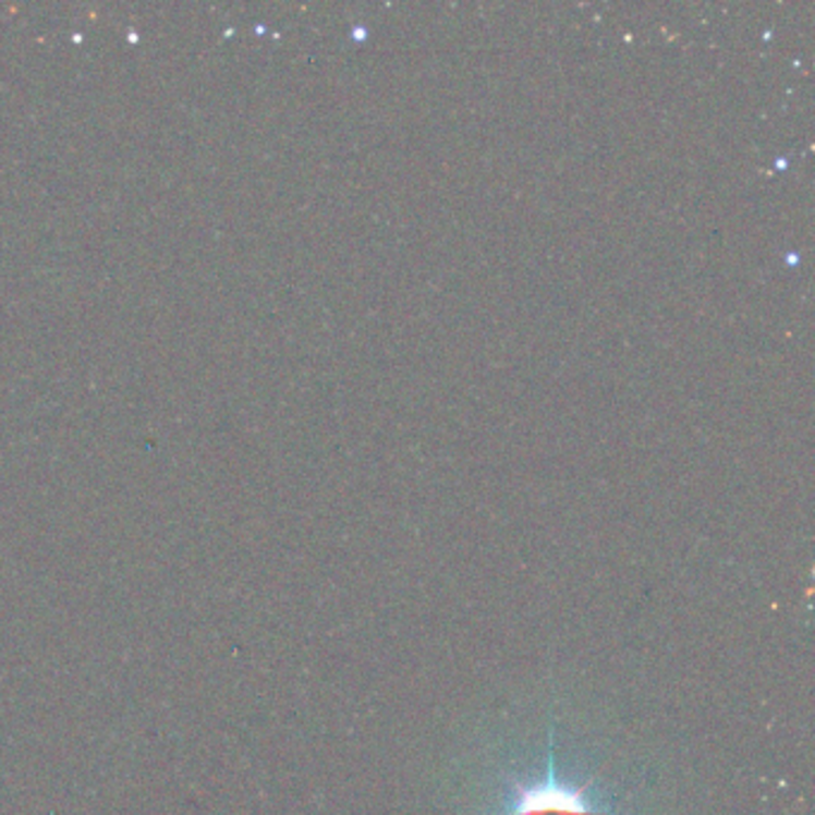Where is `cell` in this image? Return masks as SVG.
I'll return each mask as SVG.
<instances>
[{
	"label": "cell",
	"mask_w": 815,
	"mask_h": 815,
	"mask_svg": "<svg viewBox=\"0 0 815 815\" xmlns=\"http://www.w3.org/2000/svg\"><path fill=\"white\" fill-rule=\"evenodd\" d=\"M500 815H617L593 806L586 796V787L564 784L552 770V758L548 775L536 782L516 784L508 808Z\"/></svg>",
	"instance_id": "obj_1"
}]
</instances>
